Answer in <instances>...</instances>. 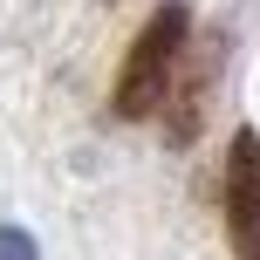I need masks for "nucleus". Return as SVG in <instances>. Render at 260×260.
Wrapping results in <instances>:
<instances>
[{"label":"nucleus","instance_id":"f03ea898","mask_svg":"<svg viewBox=\"0 0 260 260\" xmlns=\"http://www.w3.org/2000/svg\"><path fill=\"white\" fill-rule=\"evenodd\" d=\"M226 240L240 260H260V130H233L226 151Z\"/></svg>","mask_w":260,"mask_h":260},{"label":"nucleus","instance_id":"7ed1b4c3","mask_svg":"<svg viewBox=\"0 0 260 260\" xmlns=\"http://www.w3.org/2000/svg\"><path fill=\"white\" fill-rule=\"evenodd\" d=\"M212 48H219V41H206V48H185V62H178V82H171V96H165V103H171V144H192L199 137V117H206V89H212V69H219V55H212Z\"/></svg>","mask_w":260,"mask_h":260},{"label":"nucleus","instance_id":"20e7f679","mask_svg":"<svg viewBox=\"0 0 260 260\" xmlns=\"http://www.w3.org/2000/svg\"><path fill=\"white\" fill-rule=\"evenodd\" d=\"M0 260H41L35 233H27V226H14V219H0Z\"/></svg>","mask_w":260,"mask_h":260},{"label":"nucleus","instance_id":"f257e3e1","mask_svg":"<svg viewBox=\"0 0 260 260\" xmlns=\"http://www.w3.org/2000/svg\"><path fill=\"white\" fill-rule=\"evenodd\" d=\"M185 48H192V7L185 0H165V7H151V21L137 27V41L123 48L117 62V82H110V110H117L123 123H144L165 110L171 82H178V62Z\"/></svg>","mask_w":260,"mask_h":260}]
</instances>
